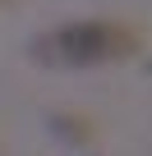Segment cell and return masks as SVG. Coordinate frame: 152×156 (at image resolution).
I'll return each mask as SVG.
<instances>
[{"instance_id": "7a4b0ae2", "label": "cell", "mask_w": 152, "mask_h": 156, "mask_svg": "<svg viewBox=\"0 0 152 156\" xmlns=\"http://www.w3.org/2000/svg\"><path fill=\"white\" fill-rule=\"evenodd\" d=\"M51 133H60L65 142H92L97 138V124L83 119V115H51Z\"/></svg>"}, {"instance_id": "6da1fadb", "label": "cell", "mask_w": 152, "mask_h": 156, "mask_svg": "<svg viewBox=\"0 0 152 156\" xmlns=\"http://www.w3.org/2000/svg\"><path fill=\"white\" fill-rule=\"evenodd\" d=\"M143 51V37L124 23H65L51 37H42L32 46L37 60L46 64H74V69H88V64H111V60H129Z\"/></svg>"}]
</instances>
